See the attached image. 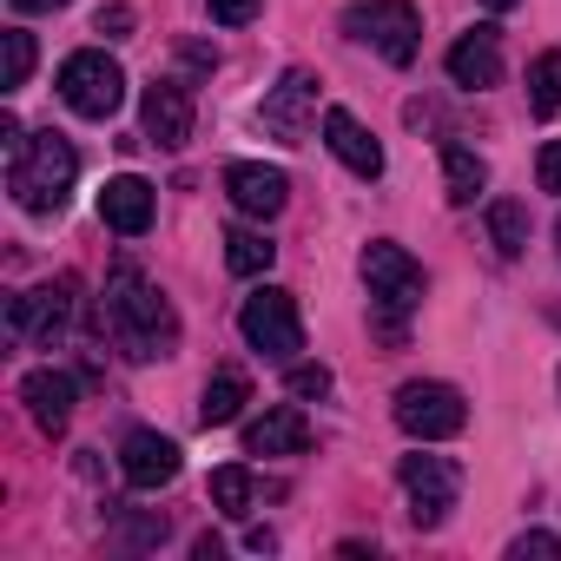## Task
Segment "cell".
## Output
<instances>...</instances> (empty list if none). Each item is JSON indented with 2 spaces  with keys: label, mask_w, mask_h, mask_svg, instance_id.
Segmentation results:
<instances>
[{
  "label": "cell",
  "mask_w": 561,
  "mask_h": 561,
  "mask_svg": "<svg viewBox=\"0 0 561 561\" xmlns=\"http://www.w3.org/2000/svg\"><path fill=\"white\" fill-rule=\"evenodd\" d=\"M106 324H113V337L126 344V357H139V364L172 357V344H179L172 305L159 298L152 277L133 271V264H113V277H106Z\"/></svg>",
  "instance_id": "obj_1"
},
{
  "label": "cell",
  "mask_w": 561,
  "mask_h": 561,
  "mask_svg": "<svg viewBox=\"0 0 561 561\" xmlns=\"http://www.w3.org/2000/svg\"><path fill=\"white\" fill-rule=\"evenodd\" d=\"M73 179H80V152H73V139L54 133V126H47V133H27V139L14 146V159H8V192H14V205L34 211V218H54V211L67 205Z\"/></svg>",
  "instance_id": "obj_2"
},
{
  "label": "cell",
  "mask_w": 561,
  "mask_h": 561,
  "mask_svg": "<svg viewBox=\"0 0 561 561\" xmlns=\"http://www.w3.org/2000/svg\"><path fill=\"white\" fill-rule=\"evenodd\" d=\"M238 337H244L257 357H271V364H298V351H305L298 298H291V291H277V285L251 291V298H244V311H238Z\"/></svg>",
  "instance_id": "obj_3"
},
{
  "label": "cell",
  "mask_w": 561,
  "mask_h": 561,
  "mask_svg": "<svg viewBox=\"0 0 561 561\" xmlns=\"http://www.w3.org/2000/svg\"><path fill=\"white\" fill-rule=\"evenodd\" d=\"M344 34L377 47L390 67H410L416 47H423V14L410 8V0H357V8L344 14Z\"/></svg>",
  "instance_id": "obj_4"
},
{
  "label": "cell",
  "mask_w": 561,
  "mask_h": 561,
  "mask_svg": "<svg viewBox=\"0 0 561 561\" xmlns=\"http://www.w3.org/2000/svg\"><path fill=\"white\" fill-rule=\"evenodd\" d=\"M364 285H370V305L397 324V318H410L423 305V264L403 244L377 238V244H364Z\"/></svg>",
  "instance_id": "obj_5"
},
{
  "label": "cell",
  "mask_w": 561,
  "mask_h": 561,
  "mask_svg": "<svg viewBox=\"0 0 561 561\" xmlns=\"http://www.w3.org/2000/svg\"><path fill=\"white\" fill-rule=\"evenodd\" d=\"M60 100L80 113V119H113L119 100H126V73L100 54V47H80L60 60Z\"/></svg>",
  "instance_id": "obj_6"
},
{
  "label": "cell",
  "mask_w": 561,
  "mask_h": 561,
  "mask_svg": "<svg viewBox=\"0 0 561 561\" xmlns=\"http://www.w3.org/2000/svg\"><path fill=\"white\" fill-rule=\"evenodd\" d=\"M462 423H469V403L456 383H403L397 390V430L410 443H449V436H462Z\"/></svg>",
  "instance_id": "obj_7"
},
{
  "label": "cell",
  "mask_w": 561,
  "mask_h": 561,
  "mask_svg": "<svg viewBox=\"0 0 561 561\" xmlns=\"http://www.w3.org/2000/svg\"><path fill=\"white\" fill-rule=\"evenodd\" d=\"M397 482L410 495V522L416 528H443L449 508H456V495H462V469L449 456H423V449L397 462Z\"/></svg>",
  "instance_id": "obj_8"
},
{
  "label": "cell",
  "mask_w": 561,
  "mask_h": 561,
  "mask_svg": "<svg viewBox=\"0 0 561 561\" xmlns=\"http://www.w3.org/2000/svg\"><path fill=\"white\" fill-rule=\"evenodd\" d=\"M257 119H264V133H271V139H285V146H305V139H311V119H318V73L291 67L285 80H277V87L264 93Z\"/></svg>",
  "instance_id": "obj_9"
},
{
  "label": "cell",
  "mask_w": 561,
  "mask_h": 561,
  "mask_svg": "<svg viewBox=\"0 0 561 561\" xmlns=\"http://www.w3.org/2000/svg\"><path fill=\"white\" fill-rule=\"evenodd\" d=\"M73 318V277H60V285H34L8 305V331L27 337V344H54Z\"/></svg>",
  "instance_id": "obj_10"
},
{
  "label": "cell",
  "mask_w": 561,
  "mask_h": 561,
  "mask_svg": "<svg viewBox=\"0 0 561 561\" xmlns=\"http://www.w3.org/2000/svg\"><path fill=\"white\" fill-rule=\"evenodd\" d=\"M139 119H146V139L152 146L179 152L192 139V93H185V80H152L139 93Z\"/></svg>",
  "instance_id": "obj_11"
},
{
  "label": "cell",
  "mask_w": 561,
  "mask_h": 561,
  "mask_svg": "<svg viewBox=\"0 0 561 561\" xmlns=\"http://www.w3.org/2000/svg\"><path fill=\"white\" fill-rule=\"evenodd\" d=\"M225 192H231V205L244 218H277V211L291 205V179L277 172V165H251V159L225 165Z\"/></svg>",
  "instance_id": "obj_12"
},
{
  "label": "cell",
  "mask_w": 561,
  "mask_h": 561,
  "mask_svg": "<svg viewBox=\"0 0 561 561\" xmlns=\"http://www.w3.org/2000/svg\"><path fill=\"white\" fill-rule=\"evenodd\" d=\"M100 218H106V231H119V238H146L152 218H159V192H152L139 172H119V179H106V192H100Z\"/></svg>",
  "instance_id": "obj_13"
},
{
  "label": "cell",
  "mask_w": 561,
  "mask_h": 561,
  "mask_svg": "<svg viewBox=\"0 0 561 561\" xmlns=\"http://www.w3.org/2000/svg\"><path fill=\"white\" fill-rule=\"evenodd\" d=\"M119 476H126L133 489H165V482L179 476V443L159 436V430H133V436L119 443Z\"/></svg>",
  "instance_id": "obj_14"
},
{
  "label": "cell",
  "mask_w": 561,
  "mask_h": 561,
  "mask_svg": "<svg viewBox=\"0 0 561 561\" xmlns=\"http://www.w3.org/2000/svg\"><path fill=\"white\" fill-rule=\"evenodd\" d=\"M21 403H27V416H34L47 436H60V430L73 423L80 383H73L67 370H27V377H21Z\"/></svg>",
  "instance_id": "obj_15"
},
{
  "label": "cell",
  "mask_w": 561,
  "mask_h": 561,
  "mask_svg": "<svg viewBox=\"0 0 561 561\" xmlns=\"http://www.w3.org/2000/svg\"><path fill=\"white\" fill-rule=\"evenodd\" d=\"M311 449V423L298 403H277L257 423H244V456H305Z\"/></svg>",
  "instance_id": "obj_16"
},
{
  "label": "cell",
  "mask_w": 561,
  "mask_h": 561,
  "mask_svg": "<svg viewBox=\"0 0 561 561\" xmlns=\"http://www.w3.org/2000/svg\"><path fill=\"white\" fill-rule=\"evenodd\" d=\"M449 80L456 87H469V93H482V87H495L502 80V34L495 27H469L456 47H449Z\"/></svg>",
  "instance_id": "obj_17"
},
{
  "label": "cell",
  "mask_w": 561,
  "mask_h": 561,
  "mask_svg": "<svg viewBox=\"0 0 561 561\" xmlns=\"http://www.w3.org/2000/svg\"><path fill=\"white\" fill-rule=\"evenodd\" d=\"M324 146H331L357 179H383V146L364 133V119H357V113L331 106V113H324Z\"/></svg>",
  "instance_id": "obj_18"
},
{
  "label": "cell",
  "mask_w": 561,
  "mask_h": 561,
  "mask_svg": "<svg viewBox=\"0 0 561 561\" xmlns=\"http://www.w3.org/2000/svg\"><path fill=\"white\" fill-rule=\"evenodd\" d=\"M244 403H251V377H244V370H218V377L205 383L198 423H205V430H225V423H238V416H244Z\"/></svg>",
  "instance_id": "obj_19"
},
{
  "label": "cell",
  "mask_w": 561,
  "mask_h": 561,
  "mask_svg": "<svg viewBox=\"0 0 561 561\" xmlns=\"http://www.w3.org/2000/svg\"><path fill=\"white\" fill-rule=\"evenodd\" d=\"M482 185H489V165L469 146H443V192H449V205H476Z\"/></svg>",
  "instance_id": "obj_20"
},
{
  "label": "cell",
  "mask_w": 561,
  "mask_h": 561,
  "mask_svg": "<svg viewBox=\"0 0 561 561\" xmlns=\"http://www.w3.org/2000/svg\"><path fill=\"white\" fill-rule=\"evenodd\" d=\"M271 257H277V244H271L257 225H231V231H225V264H231L238 277H257V271H271Z\"/></svg>",
  "instance_id": "obj_21"
},
{
  "label": "cell",
  "mask_w": 561,
  "mask_h": 561,
  "mask_svg": "<svg viewBox=\"0 0 561 561\" xmlns=\"http://www.w3.org/2000/svg\"><path fill=\"white\" fill-rule=\"evenodd\" d=\"M251 502H257V482H251V469H244V462L211 469V508H218V515L244 522V515H251Z\"/></svg>",
  "instance_id": "obj_22"
},
{
  "label": "cell",
  "mask_w": 561,
  "mask_h": 561,
  "mask_svg": "<svg viewBox=\"0 0 561 561\" xmlns=\"http://www.w3.org/2000/svg\"><path fill=\"white\" fill-rule=\"evenodd\" d=\"M489 238H495L502 257H522L528 251V205L522 198H495L489 205Z\"/></svg>",
  "instance_id": "obj_23"
},
{
  "label": "cell",
  "mask_w": 561,
  "mask_h": 561,
  "mask_svg": "<svg viewBox=\"0 0 561 561\" xmlns=\"http://www.w3.org/2000/svg\"><path fill=\"white\" fill-rule=\"evenodd\" d=\"M528 113L535 119L561 113V54H535L528 60Z\"/></svg>",
  "instance_id": "obj_24"
},
{
  "label": "cell",
  "mask_w": 561,
  "mask_h": 561,
  "mask_svg": "<svg viewBox=\"0 0 561 561\" xmlns=\"http://www.w3.org/2000/svg\"><path fill=\"white\" fill-rule=\"evenodd\" d=\"M0 47H8V60H0V87L21 93L27 73H34V34L27 27H8V34H0Z\"/></svg>",
  "instance_id": "obj_25"
},
{
  "label": "cell",
  "mask_w": 561,
  "mask_h": 561,
  "mask_svg": "<svg viewBox=\"0 0 561 561\" xmlns=\"http://www.w3.org/2000/svg\"><path fill=\"white\" fill-rule=\"evenodd\" d=\"M285 390L291 397H331V370L324 364H285Z\"/></svg>",
  "instance_id": "obj_26"
},
{
  "label": "cell",
  "mask_w": 561,
  "mask_h": 561,
  "mask_svg": "<svg viewBox=\"0 0 561 561\" xmlns=\"http://www.w3.org/2000/svg\"><path fill=\"white\" fill-rule=\"evenodd\" d=\"M508 554H515V561H528V554H541V561H561V535H548V528H528V535H515V541H508Z\"/></svg>",
  "instance_id": "obj_27"
},
{
  "label": "cell",
  "mask_w": 561,
  "mask_h": 561,
  "mask_svg": "<svg viewBox=\"0 0 561 561\" xmlns=\"http://www.w3.org/2000/svg\"><path fill=\"white\" fill-rule=\"evenodd\" d=\"M133 21H139V14L126 8V0H113V8H100V14H93V34H106V41H126V34H133Z\"/></svg>",
  "instance_id": "obj_28"
},
{
  "label": "cell",
  "mask_w": 561,
  "mask_h": 561,
  "mask_svg": "<svg viewBox=\"0 0 561 561\" xmlns=\"http://www.w3.org/2000/svg\"><path fill=\"white\" fill-rule=\"evenodd\" d=\"M535 179H541V192L561 198V139H548V146L535 152Z\"/></svg>",
  "instance_id": "obj_29"
},
{
  "label": "cell",
  "mask_w": 561,
  "mask_h": 561,
  "mask_svg": "<svg viewBox=\"0 0 561 561\" xmlns=\"http://www.w3.org/2000/svg\"><path fill=\"white\" fill-rule=\"evenodd\" d=\"M211 8V21H225V27H244L251 14H257V0H205Z\"/></svg>",
  "instance_id": "obj_30"
},
{
  "label": "cell",
  "mask_w": 561,
  "mask_h": 561,
  "mask_svg": "<svg viewBox=\"0 0 561 561\" xmlns=\"http://www.w3.org/2000/svg\"><path fill=\"white\" fill-rule=\"evenodd\" d=\"M14 8H21V14H60L67 0H14Z\"/></svg>",
  "instance_id": "obj_31"
},
{
  "label": "cell",
  "mask_w": 561,
  "mask_h": 561,
  "mask_svg": "<svg viewBox=\"0 0 561 561\" xmlns=\"http://www.w3.org/2000/svg\"><path fill=\"white\" fill-rule=\"evenodd\" d=\"M482 8H489V14H508V8H515V0H482Z\"/></svg>",
  "instance_id": "obj_32"
},
{
  "label": "cell",
  "mask_w": 561,
  "mask_h": 561,
  "mask_svg": "<svg viewBox=\"0 0 561 561\" xmlns=\"http://www.w3.org/2000/svg\"><path fill=\"white\" fill-rule=\"evenodd\" d=\"M554 251H561V218H554Z\"/></svg>",
  "instance_id": "obj_33"
}]
</instances>
